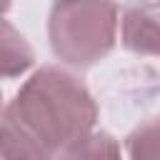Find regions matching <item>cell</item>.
Listing matches in <instances>:
<instances>
[{"label":"cell","mask_w":160,"mask_h":160,"mask_svg":"<svg viewBox=\"0 0 160 160\" xmlns=\"http://www.w3.org/2000/svg\"><path fill=\"white\" fill-rule=\"evenodd\" d=\"M32 65V52L28 48V42L22 40V35L5 20L2 22V75L12 78L25 72Z\"/></svg>","instance_id":"obj_4"},{"label":"cell","mask_w":160,"mask_h":160,"mask_svg":"<svg viewBox=\"0 0 160 160\" xmlns=\"http://www.w3.org/2000/svg\"><path fill=\"white\" fill-rule=\"evenodd\" d=\"M118 152H120V148L112 142L110 135H105V132H90L78 145H72L65 158H115Z\"/></svg>","instance_id":"obj_6"},{"label":"cell","mask_w":160,"mask_h":160,"mask_svg":"<svg viewBox=\"0 0 160 160\" xmlns=\"http://www.w3.org/2000/svg\"><path fill=\"white\" fill-rule=\"evenodd\" d=\"M98 108L88 88L58 68L38 70L2 115V158H65L92 132Z\"/></svg>","instance_id":"obj_1"},{"label":"cell","mask_w":160,"mask_h":160,"mask_svg":"<svg viewBox=\"0 0 160 160\" xmlns=\"http://www.w3.org/2000/svg\"><path fill=\"white\" fill-rule=\"evenodd\" d=\"M128 155L140 160L160 158V118H152L128 135Z\"/></svg>","instance_id":"obj_5"},{"label":"cell","mask_w":160,"mask_h":160,"mask_svg":"<svg viewBox=\"0 0 160 160\" xmlns=\"http://www.w3.org/2000/svg\"><path fill=\"white\" fill-rule=\"evenodd\" d=\"M122 45L138 55L160 58V2H132L122 15Z\"/></svg>","instance_id":"obj_3"},{"label":"cell","mask_w":160,"mask_h":160,"mask_svg":"<svg viewBox=\"0 0 160 160\" xmlns=\"http://www.w3.org/2000/svg\"><path fill=\"white\" fill-rule=\"evenodd\" d=\"M52 52L75 68H88L115 45L118 5L112 0H58L50 10Z\"/></svg>","instance_id":"obj_2"}]
</instances>
